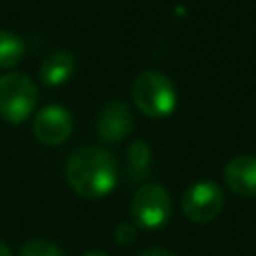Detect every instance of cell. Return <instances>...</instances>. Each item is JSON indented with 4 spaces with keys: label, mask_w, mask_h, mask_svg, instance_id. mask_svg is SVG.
I'll use <instances>...</instances> for the list:
<instances>
[{
    "label": "cell",
    "mask_w": 256,
    "mask_h": 256,
    "mask_svg": "<svg viewBox=\"0 0 256 256\" xmlns=\"http://www.w3.org/2000/svg\"><path fill=\"white\" fill-rule=\"evenodd\" d=\"M114 240L120 244V246H128L136 240V226L134 224H128V222H120L114 230Z\"/></svg>",
    "instance_id": "cell-13"
},
{
    "label": "cell",
    "mask_w": 256,
    "mask_h": 256,
    "mask_svg": "<svg viewBox=\"0 0 256 256\" xmlns=\"http://www.w3.org/2000/svg\"><path fill=\"white\" fill-rule=\"evenodd\" d=\"M74 70H76V56L70 50H54L42 60L38 76L44 86L58 88L72 78Z\"/></svg>",
    "instance_id": "cell-9"
},
{
    "label": "cell",
    "mask_w": 256,
    "mask_h": 256,
    "mask_svg": "<svg viewBox=\"0 0 256 256\" xmlns=\"http://www.w3.org/2000/svg\"><path fill=\"white\" fill-rule=\"evenodd\" d=\"M170 214L172 198L162 184H144L136 190L130 204V216L136 228L158 230L170 220Z\"/></svg>",
    "instance_id": "cell-4"
},
{
    "label": "cell",
    "mask_w": 256,
    "mask_h": 256,
    "mask_svg": "<svg viewBox=\"0 0 256 256\" xmlns=\"http://www.w3.org/2000/svg\"><path fill=\"white\" fill-rule=\"evenodd\" d=\"M132 100L144 116L162 120L174 112L178 92L166 74L158 70H144L132 82Z\"/></svg>",
    "instance_id": "cell-2"
},
{
    "label": "cell",
    "mask_w": 256,
    "mask_h": 256,
    "mask_svg": "<svg viewBox=\"0 0 256 256\" xmlns=\"http://www.w3.org/2000/svg\"><path fill=\"white\" fill-rule=\"evenodd\" d=\"M82 256H108V254L102 252V250H90V252H86V254H82Z\"/></svg>",
    "instance_id": "cell-16"
},
{
    "label": "cell",
    "mask_w": 256,
    "mask_h": 256,
    "mask_svg": "<svg viewBox=\"0 0 256 256\" xmlns=\"http://www.w3.org/2000/svg\"><path fill=\"white\" fill-rule=\"evenodd\" d=\"M226 186L238 196H256V156L240 154L226 162L222 170Z\"/></svg>",
    "instance_id": "cell-8"
},
{
    "label": "cell",
    "mask_w": 256,
    "mask_h": 256,
    "mask_svg": "<svg viewBox=\"0 0 256 256\" xmlns=\"http://www.w3.org/2000/svg\"><path fill=\"white\" fill-rule=\"evenodd\" d=\"M138 256H176V254L170 252V250H166V248H150V250L140 252Z\"/></svg>",
    "instance_id": "cell-14"
},
{
    "label": "cell",
    "mask_w": 256,
    "mask_h": 256,
    "mask_svg": "<svg viewBox=\"0 0 256 256\" xmlns=\"http://www.w3.org/2000/svg\"><path fill=\"white\" fill-rule=\"evenodd\" d=\"M68 186L86 200L108 196L118 182V162L112 152L100 146L74 150L64 166Z\"/></svg>",
    "instance_id": "cell-1"
},
{
    "label": "cell",
    "mask_w": 256,
    "mask_h": 256,
    "mask_svg": "<svg viewBox=\"0 0 256 256\" xmlns=\"http://www.w3.org/2000/svg\"><path fill=\"white\" fill-rule=\"evenodd\" d=\"M134 126L132 110L122 100H112L102 104V108L96 114V134L106 144L122 142Z\"/></svg>",
    "instance_id": "cell-7"
},
{
    "label": "cell",
    "mask_w": 256,
    "mask_h": 256,
    "mask_svg": "<svg viewBox=\"0 0 256 256\" xmlns=\"http://www.w3.org/2000/svg\"><path fill=\"white\" fill-rule=\"evenodd\" d=\"M126 158H128V170H130V176L134 180L142 178L148 168H150V162H152V148L148 142L144 140H134L130 146H128V152H126Z\"/></svg>",
    "instance_id": "cell-11"
},
{
    "label": "cell",
    "mask_w": 256,
    "mask_h": 256,
    "mask_svg": "<svg viewBox=\"0 0 256 256\" xmlns=\"http://www.w3.org/2000/svg\"><path fill=\"white\" fill-rule=\"evenodd\" d=\"M182 212L190 222L208 224L224 208V192L214 180H196L182 194Z\"/></svg>",
    "instance_id": "cell-5"
},
{
    "label": "cell",
    "mask_w": 256,
    "mask_h": 256,
    "mask_svg": "<svg viewBox=\"0 0 256 256\" xmlns=\"http://www.w3.org/2000/svg\"><path fill=\"white\" fill-rule=\"evenodd\" d=\"M38 102V88L30 76L22 72H6L0 76V116L8 124L26 122Z\"/></svg>",
    "instance_id": "cell-3"
},
{
    "label": "cell",
    "mask_w": 256,
    "mask_h": 256,
    "mask_svg": "<svg viewBox=\"0 0 256 256\" xmlns=\"http://www.w3.org/2000/svg\"><path fill=\"white\" fill-rule=\"evenodd\" d=\"M74 128L72 114L56 104L44 106L32 120V132L38 142L46 146H60L64 144Z\"/></svg>",
    "instance_id": "cell-6"
},
{
    "label": "cell",
    "mask_w": 256,
    "mask_h": 256,
    "mask_svg": "<svg viewBox=\"0 0 256 256\" xmlns=\"http://www.w3.org/2000/svg\"><path fill=\"white\" fill-rule=\"evenodd\" d=\"M24 54H26V46L22 38L8 30H0V68L2 70L14 68L16 64L22 62Z\"/></svg>",
    "instance_id": "cell-10"
},
{
    "label": "cell",
    "mask_w": 256,
    "mask_h": 256,
    "mask_svg": "<svg viewBox=\"0 0 256 256\" xmlns=\"http://www.w3.org/2000/svg\"><path fill=\"white\" fill-rule=\"evenodd\" d=\"M0 256H14V254H12V250L8 248V244H6V242H2V240H0Z\"/></svg>",
    "instance_id": "cell-15"
},
{
    "label": "cell",
    "mask_w": 256,
    "mask_h": 256,
    "mask_svg": "<svg viewBox=\"0 0 256 256\" xmlns=\"http://www.w3.org/2000/svg\"><path fill=\"white\" fill-rule=\"evenodd\" d=\"M18 256H66L64 250L48 240H28L22 244Z\"/></svg>",
    "instance_id": "cell-12"
}]
</instances>
